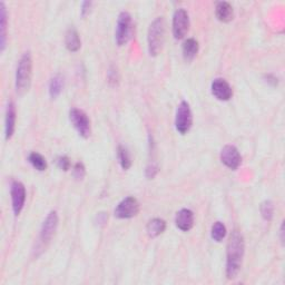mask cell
Instances as JSON below:
<instances>
[{
	"mask_svg": "<svg viewBox=\"0 0 285 285\" xmlns=\"http://www.w3.org/2000/svg\"><path fill=\"white\" fill-rule=\"evenodd\" d=\"M244 249L242 233L238 230H234L230 235L228 248H226V277L228 279L233 280L238 277L242 267Z\"/></svg>",
	"mask_w": 285,
	"mask_h": 285,
	"instance_id": "cell-1",
	"label": "cell"
},
{
	"mask_svg": "<svg viewBox=\"0 0 285 285\" xmlns=\"http://www.w3.org/2000/svg\"><path fill=\"white\" fill-rule=\"evenodd\" d=\"M165 20L163 17H157L148 28L147 32V45L149 55L155 57L162 51V48L165 40Z\"/></svg>",
	"mask_w": 285,
	"mask_h": 285,
	"instance_id": "cell-2",
	"label": "cell"
},
{
	"mask_svg": "<svg viewBox=\"0 0 285 285\" xmlns=\"http://www.w3.org/2000/svg\"><path fill=\"white\" fill-rule=\"evenodd\" d=\"M32 77V60L30 52L23 54L18 62L16 70V90L17 94L23 95L30 88Z\"/></svg>",
	"mask_w": 285,
	"mask_h": 285,
	"instance_id": "cell-3",
	"label": "cell"
},
{
	"mask_svg": "<svg viewBox=\"0 0 285 285\" xmlns=\"http://www.w3.org/2000/svg\"><path fill=\"white\" fill-rule=\"evenodd\" d=\"M132 35V16L127 11L119 13L117 25H116L115 40L118 46L126 45Z\"/></svg>",
	"mask_w": 285,
	"mask_h": 285,
	"instance_id": "cell-4",
	"label": "cell"
},
{
	"mask_svg": "<svg viewBox=\"0 0 285 285\" xmlns=\"http://www.w3.org/2000/svg\"><path fill=\"white\" fill-rule=\"evenodd\" d=\"M193 125V114L190 107V104L187 101L183 100L182 103L178 105L176 110V117H175V127L176 130L182 135H185L190 132V129Z\"/></svg>",
	"mask_w": 285,
	"mask_h": 285,
	"instance_id": "cell-5",
	"label": "cell"
},
{
	"mask_svg": "<svg viewBox=\"0 0 285 285\" xmlns=\"http://www.w3.org/2000/svg\"><path fill=\"white\" fill-rule=\"evenodd\" d=\"M69 119L71 125L81 137L88 138L90 136V120L84 110L79 108H71L69 112Z\"/></svg>",
	"mask_w": 285,
	"mask_h": 285,
	"instance_id": "cell-6",
	"label": "cell"
},
{
	"mask_svg": "<svg viewBox=\"0 0 285 285\" xmlns=\"http://www.w3.org/2000/svg\"><path fill=\"white\" fill-rule=\"evenodd\" d=\"M190 29V17L184 8L177 9L173 16V35L175 39H182Z\"/></svg>",
	"mask_w": 285,
	"mask_h": 285,
	"instance_id": "cell-7",
	"label": "cell"
},
{
	"mask_svg": "<svg viewBox=\"0 0 285 285\" xmlns=\"http://www.w3.org/2000/svg\"><path fill=\"white\" fill-rule=\"evenodd\" d=\"M58 215L57 212L52 211L49 214L47 215L46 220L43 221V223L41 225L40 230V236H39V242L41 245H46L51 241V239L54 238V235L58 228Z\"/></svg>",
	"mask_w": 285,
	"mask_h": 285,
	"instance_id": "cell-8",
	"label": "cell"
},
{
	"mask_svg": "<svg viewBox=\"0 0 285 285\" xmlns=\"http://www.w3.org/2000/svg\"><path fill=\"white\" fill-rule=\"evenodd\" d=\"M139 212V203L133 196H128L119 203L115 209V216L120 220L132 219Z\"/></svg>",
	"mask_w": 285,
	"mask_h": 285,
	"instance_id": "cell-9",
	"label": "cell"
},
{
	"mask_svg": "<svg viewBox=\"0 0 285 285\" xmlns=\"http://www.w3.org/2000/svg\"><path fill=\"white\" fill-rule=\"evenodd\" d=\"M11 194V203H12V211L13 214L18 216L25 206L26 202V188L21 182L13 181L10 187Z\"/></svg>",
	"mask_w": 285,
	"mask_h": 285,
	"instance_id": "cell-10",
	"label": "cell"
},
{
	"mask_svg": "<svg viewBox=\"0 0 285 285\" xmlns=\"http://www.w3.org/2000/svg\"><path fill=\"white\" fill-rule=\"evenodd\" d=\"M221 161L230 170L235 171L242 163V157H241L239 149L234 145H226L221 151Z\"/></svg>",
	"mask_w": 285,
	"mask_h": 285,
	"instance_id": "cell-11",
	"label": "cell"
},
{
	"mask_svg": "<svg viewBox=\"0 0 285 285\" xmlns=\"http://www.w3.org/2000/svg\"><path fill=\"white\" fill-rule=\"evenodd\" d=\"M212 94L216 99L221 101H228L233 96V90L230 84L223 78H216L213 80L211 86Z\"/></svg>",
	"mask_w": 285,
	"mask_h": 285,
	"instance_id": "cell-12",
	"label": "cell"
},
{
	"mask_svg": "<svg viewBox=\"0 0 285 285\" xmlns=\"http://www.w3.org/2000/svg\"><path fill=\"white\" fill-rule=\"evenodd\" d=\"M175 224L177 229L183 232H188L194 226V213L188 209H183L177 212L175 217Z\"/></svg>",
	"mask_w": 285,
	"mask_h": 285,
	"instance_id": "cell-13",
	"label": "cell"
},
{
	"mask_svg": "<svg viewBox=\"0 0 285 285\" xmlns=\"http://www.w3.org/2000/svg\"><path fill=\"white\" fill-rule=\"evenodd\" d=\"M16 107L12 101H9L7 105L6 110V119H4V136L6 139H10L14 132V127H16Z\"/></svg>",
	"mask_w": 285,
	"mask_h": 285,
	"instance_id": "cell-14",
	"label": "cell"
},
{
	"mask_svg": "<svg viewBox=\"0 0 285 285\" xmlns=\"http://www.w3.org/2000/svg\"><path fill=\"white\" fill-rule=\"evenodd\" d=\"M216 18L222 22H230L234 17V10L232 4L228 1L217 2L215 8Z\"/></svg>",
	"mask_w": 285,
	"mask_h": 285,
	"instance_id": "cell-15",
	"label": "cell"
},
{
	"mask_svg": "<svg viewBox=\"0 0 285 285\" xmlns=\"http://www.w3.org/2000/svg\"><path fill=\"white\" fill-rule=\"evenodd\" d=\"M65 45L66 48L71 52H76L80 49L81 41L79 38V33L77 32L75 28H69L65 36Z\"/></svg>",
	"mask_w": 285,
	"mask_h": 285,
	"instance_id": "cell-16",
	"label": "cell"
},
{
	"mask_svg": "<svg viewBox=\"0 0 285 285\" xmlns=\"http://www.w3.org/2000/svg\"><path fill=\"white\" fill-rule=\"evenodd\" d=\"M165 230H166V222L162 219H158V217L149 221L146 226L147 234L149 238L152 239L157 238V236L163 234Z\"/></svg>",
	"mask_w": 285,
	"mask_h": 285,
	"instance_id": "cell-17",
	"label": "cell"
},
{
	"mask_svg": "<svg viewBox=\"0 0 285 285\" xmlns=\"http://www.w3.org/2000/svg\"><path fill=\"white\" fill-rule=\"evenodd\" d=\"M7 41V10L3 2H0V47L1 51L6 48Z\"/></svg>",
	"mask_w": 285,
	"mask_h": 285,
	"instance_id": "cell-18",
	"label": "cell"
},
{
	"mask_svg": "<svg viewBox=\"0 0 285 285\" xmlns=\"http://www.w3.org/2000/svg\"><path fill=\"white\" fill-rule=\"evenodd\" d=\"M197 52H199V42L194 38H188L183 43V56H184L185 60H193Z\"/></svg>",
	"mask_w": 285,
	"mask_h": 285,
	"instance_id": "cell-19",
	"label": "cell"
},
{
	"mask_svg": "<svg viewBox=\"0 0 285 285\" xmlns=\"http://www.w3.org/2000/svg\"><path fill=\"white\" fill-rule=\"evenodd\" d=\"M28 161L29 163L31 164V166L35 168V170L39 171V172H43L47 170V162L45 157H43L41 154L32 152L29 154L28 156Z\"/></svg>",
	"mask_w": 285,
	"mask_h": 285,
	"instance_id": "cell-20",
	"label": "cell"
},
{
	"mask_svg": "<svg viewBox=\"0 0 285 285\" xmlns=\"http://www.w3.org/2000/svg\"><path fill=\"white\" fill-rule=\"evenodd\" d=\"M62 87H64V79L60 75H56L52 77L49 83V95L52 99L57 98L60 95Z\"/></svg>",
	"mask_w": 285,
	"mask_h": 285,
	"instance_id": "cell-21",
	"label": "cell"
},
{
	"mask_svg": "<svg viewBox=\"0 0 285 285\" xmlns=\"http://www.w3.org/2000/svg\"><path fill=\"white\" fill-rule=\"evenodd\" d=\"M117 156L120 166H122L123 170L127 171L132 166V157H130V154L128 152V149L125 146H119L117 149Z\"/></svg>",
	"mask_w": 285,
	"mask_h": 285,
	"instance_id": "cell-22",
	"label": "cell"
},
{
	"mask_svg": "<svg viewBox=\"0 0 285 285\" xmlns=\"http://www.w3.org/2000/svg\"><path fill=\"white\" fill-rule=\"evenodd\" d=\"M211 236H212V239L215 241V242H217V243L222 242V241H223L226 236L225 225L222 223V222H216V223H214V225L212 226Z\"/></svg>",
	"mask_w": 285,
	"mask_h": 285,
	"instance_id": "cell-23",
	"label": "cell"
},
{
	"mask_svg": "<svg viewBox=\"0 0 285 285\" xmlns=\"http://www.w3.org/2000/svg\"><path fill=\"white\" fill-rule=\"evenodd\" d=\"M261 214L265 221H271L274 214V205L271 201H264L260 207Z\"/></svg>",
	"mask_w": 285,
	"mask_h": 285,
	"instance_id": "cell-24",
	"label": "cell"
},
{
	"mask_svg": "<svg viewBox=\"0 0 285 285\" xmlns=\"http://www.w3.org/2000/svg\"><path fill=\"white\" fill-rule=\"evenodd\" d=\"M72 175L76 178L77 181H81L86 175V168L84 166V164L81 162H78L75 164L74 168H72Z\"/></svg>",
	"mask_w": 285,
	"mask_h": 285,
	"instance_id": "cell-25",
	"label": "cell"
},
{
	"mask_svg": "<svg viewBox=\"0 0 285 285\" xmlns=\"http://www.w3.org/2000/svg\"><path fill=\"white\" fill-rule=\"evenodd\" d=\"M107 79H108V83L112 86L118 85L119 75H118L117 69H116V67H114V66L110 67L109 70H108V74H107Z\"/></svg>",
	"mask_w": 285,
	"mask_h": 285,
	"instance_id": "cell-26",
	"label": "cell"
},
{
	"mask_svg": "<svg viewBox=\"0 0 285 285\" xmlns=\"http://www.w3.org/2000/svg\"><path fill=\"white\" fill-rule=\"evenodd\" d=\"M57 166L59 167L61 171H64V172L69 171L70 170V161H69V158L67 157L66 155L59 156V157L57 158Z\"/></svg>",
	"mask_w": 285,
	"mask_h": 285,
	"instance_id": "cell-27",
	"label": "cell"
},
{
	"mask_svg": "<svg viewBox=\"0 0 285 285\" xmlns=\"http://www.w3.org/2000/svg\"><path fill=\"white\" fill-rule=\"evenodd\" d=\"M157 173H158L157 164L154 162L149 163L146 167V173H145L146 174V177L148 178V180H153V178L157 175Z\"/></svg>",
	"mask_w": 285,
	"mask_h": 285,
	"instance_id": "cell-28",
	"label": "cell"
},
{
	"mask_svg": "<svg viewBox=\"0 0 285 285\" xmlns=\"http://www.w3.org/2000/svg\"><path fill=\"white\" fill-rule=\"evenodd\" d=\"M91 4H93V2H91V1H84L83 3H81L80 11H81V14H83V16H86L87 13H89Z\"/></svg>",
	"mask_w": 285,
	"mask_h": 285,
	"instance_id": "cell-29",
	"label": "cell"
},
{
	"mask_svg": "<svg viewBox=\"0 0 285 285\" xmlns=\"http://www.w3.org/2000/svg\"><path fill=\"white\" fill-rule=\"evenodd\" d=\"M265 81H267L268 84L270 85H272V86H277L278 85V78L275 77L274 75L272 74H268V75H265Z\"/></svg>",
	"mask_w": 285,
	"mask_h": 285,
	"instance_id": "cell-30",
	"label": "cell"
},
{
	"mask_svg": "<svg viewBox=\"0 0 285 285\" xmlns=\"http://www.w3.org/2000/svg\"><path fill=\"white\" fill-rule=\"evenodd\" d=\"M280 233H281V242L284 243V224L281 225V230H280Z\"/></svg>",
	"mask_w": 285,
	"mask_h": 285,
	"instance_id": "cell-31",
	"label": "cell"
}]
</instances>
